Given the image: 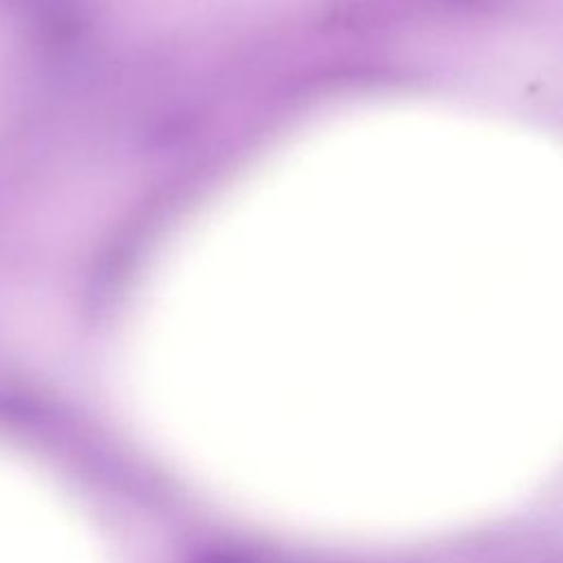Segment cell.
<instances>
[{
	"label": "cell",
	"instance_id": "6da1fadb",
	"mask_svg": "<svg viewBox=\"0 0 563 563\" xmlns=\"http://www.w3.org/2000/svg\"><path fill=\"white\" fill-rule=\"evenodd\" d=\"M0 563H75L66 530L44 493L2 457Z\"/></svg>",
	"mask_w": 563,
	"mask_h": 563
}]
</instances>
